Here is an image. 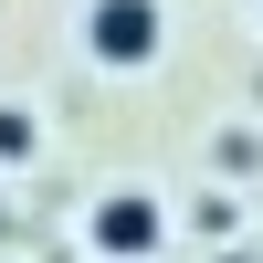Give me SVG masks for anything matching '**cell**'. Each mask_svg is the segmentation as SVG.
<instances>
[{"mask_svg": "<svg viewBox=\"0 0 263 263\" xmlns=\"http://www.w3.org/2000/svg\"><path fill=\"white\" fill-rule=\"evenodd\" d=\"M84 242H95L105 263H147V253L168 242V211L147 200V190H105V200H95V221H84Z\"/></svg>", "mask_w": 263, "mask_h": 263, "instance_id": "cell-2", "label": "cell"}, {"mask_svg": "<svg viewBox=\"0 0 263 263\" xmlns=\"http://www.w3.org/2000/svg\"><path fill=\"white\" fill-rule=\"evenodd\" d=\"M253 11H263V0H253Z\"/></svg>", "mask_w": 263, "mask_h": 263, "instance_id": "cell-4", "label": "cell"}, {"mask_svg": "<svg viewBox=\"0 0 263 263\" xmlns=\"http://www.w3.org/2000/svg\"><path fill=\"white\" fill-rule=\"evenodd\" d=\"M84 53L105 74H147L158 63V0H84Z\"/></svg>", "mask_w": 263, "mask_h": 263, "instance_id": "cell-1", "label": "cell"}, {"mask_svg": "<svg viewBox=\"0 0 263 263\" xmlns=\"http://www.w3.org/2000/svg\"><path fill=\"white\" fill-rule=\"evenodd\" d=\"M42 158V116L32 105H0V168H32Z\"/></svg>", "mask_w": 263, "mask_h": 263, "instance_id": "cell-3", "label": "cell"}]
</instances>
